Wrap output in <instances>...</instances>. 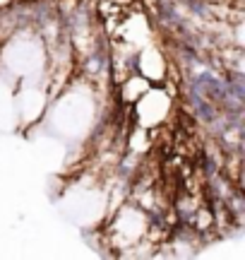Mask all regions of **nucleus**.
<instances>
[{
    "label": "nucleus",
    "mask_w": 245,
    "mask_h": 260,
    "mask_svg": "<svg viewBox=\"0 0 245 260\" xmlns=\"http://www.w3.org/2000/svg\"><path fill=\"white\" fill-rule=\"evenodd\" d=\"M157 12H159V20L164 22L166 27H171V29H178V27H180V24L185 22L183 17H180V15H178L176 8H173V5L168 3V0H161V3H159V5H157Z\"/></svg>",
    "instance_id": "f257e3e1"
},
{
    "label": "nucleus",
    "mask_w": 245,
    "mask_h": 260,
    "mask_svg": "<svg viewBox=\"0 0 245 260\" xmlns=\"http://www.w3.org/2000/svg\"><path fill=\"white\" fill-rule=\"evenodd\" d=\"M200 169H202V174H205V179H214L216 174H219V169H216V161L207 154V152H202L200 154Z\"/></svg>",
    "instance_id": "f03ea898"
},
{
    "label": "nucleus",
    "mask_w": 245,
    "mask_h": 260,
    "mask_svg": "<svg viewBox=\"0 0 245 260\" xmlns=\"http://www.w3.org/2000/svg\"><path fill=\"white\" fill-rule=\"evenodd\" d=\"M187 10L192 12V15H197V17H209V3L207 0H185Z\"/></svg>",
    "instance_id": "7ed1b4c3"
}]
</instances>
